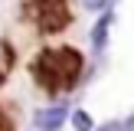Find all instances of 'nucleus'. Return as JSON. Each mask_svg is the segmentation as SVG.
Wrapping results in <instances>:
<instances>
[{
  "instance_id": "423d86ee",
  "label": "nucleus",
  "mask_w": 134,
  "mask_h": 131,
  "mask_svg": "<svg viewBox=\"0 0 134 131\" xmlns=\"http://www.w3.org/2000/svg\"><path fill=\"white\" fill-rule=\"evenodd\" d=\"M82 7H85V10H98V13H105V10H111V0H82Z\"/></svg>"
},
{
  "instance_id": "f03ea898",
  "label": "nucleus",
  "mask_w": 134,
  "mask_h": 131,
  "mask_svg": "<svg viewBox=\"0 0 134 131\" xmlns=\"http://www.w3.org/2000/svg\"><path fill=\"white\" fill-rule=\"evenodd\" d=\"M23 20L39 33H62L69 26V0H26L23 3Z\"/></svg>"
},
{
  "instance_id": "f257e3e1",
  "label": "nucleus",
  "mask_w": 134,
  "mask_h": 131,
  "mask_svg": "<svg viewBox=\"0 0 134 131\" xmlns=\"http://www.w3.org/2000/svg\"><path fill=\"white\" fill-rule=\"evenodd\" d=\"M30 72H33V82L46 95H62L79 85V79L85 72V56L72 46H49L33 59Z\"/></svg>"
},
{
  "instance_id": "39448f33",
  "label": "nucleus",
  "mask_w": 134,
  "mask_h": 131,
  "mask_svg": "<svg viewBox=\"0 0 134 131\" xmlns=\"http://www.w3.org/2000/svg\"><path fill=\"white\" fill-rule=\"evenodd\" d=\"M72 128H75V131H95L92 115H88L85 108H75V111H72Z\"/></svg>"
},
{
  "instance_id": "6e6552de",
  "label": "nucleus",
  "mask_w": 134,
  "mask_h": 131,
  "mask_svg": "<svg viewBox=\"0 0 134 131\" xmlns=\"http://www.w3.org/2000/svg\"><path fill=\"white\" fill-rule=\"evenodd\" d=\"M124 131H134V115L128 118V124H124Z\"/></svg>"
},
{
  "instance_id": "0eeeda50",
  "label": "nucleus",
  "mask_w": 134,
  "mask_h": 131,
  "mask_svg": "<svg viewBox=\"0 0 134 131\" xmlns=\"http://www.w3.org/2000/svg\"><path fill=\"white\" fill-rule=\"evenodd\" d=\"M95 131H124V124H118V121H105V124H98Z\"/></svg>"
},
{
  "instance_id": "7ed1b4c3",
  "label": "nucleus",
  "mask_w": 134,
  "mask_h": 131,
  "mask_svg": "<svg viewBox=\"0 0 134 131\" xmlns=\"http://www.w3.org/2000/svg\"><path fill=\"white\" fill-rule=\"evenodd\" d=\"M65 115H69V111H65L62 105H49V108H39L36 115H33V124H36L39 131H56V128H62Z\"/></svg>"
},
{
  "instance_id": "20e7f679",
  "label": "nucleus",
  "mask_w": 134,
  "mask_h": 131,
  "mask_svg": "<svg viewBox=\"0 0 134 131\" xmlns=\"http://www.w3.org/2000/svg\"><path fill=\"white\" fill-rule=\"evenodd\" d=\"M111 23H115V13L105 10L102 17H98L95 30H92V49H95V52H105V43H108V30H111Z\"/></svg>"
}]
</instances>
